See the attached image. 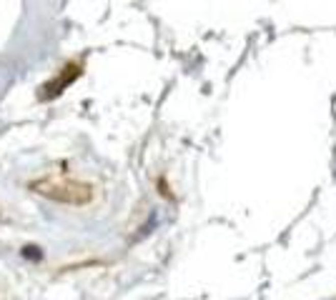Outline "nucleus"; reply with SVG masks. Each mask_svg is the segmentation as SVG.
Returning a JSON list of instances; mask_svg holds the SVG:
<instances>
[]
</instances>
